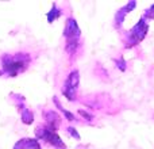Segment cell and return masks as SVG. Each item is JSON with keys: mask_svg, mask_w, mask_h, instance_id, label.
<instances>
[{"mask_svg": "<svg viewBox=\"0 0 154 149\" xmlns=\"http://www.w3.org/2000/svg\"><path fill=\"white\" fill-rule=\"evenodd\" d=\"M0 62H2L0 74H4L7 77H16L30 67L31 56L26 52L4 53L0 57Z\"/></svg>", "mask_w": 154, "mask_h": 149, "instance_id": "obj_1", "label": "cell"}, {"mask_svg": "<svg viewBox=\"0 0 154 149\" xmlns=\"http://www.w3.org/2000/svg\"><path fill=\"white\" fill-rule=\"evenodd\" d=\"M62 35L65 38V52L69 54L70 59H73L81 45V29L73 16L66 19Z\"/></svg>", "mask_w": 154, "mask_h": 149, "instance_id": "obj_2", "label": "cell"}, {"mask_svg": "<svg viewBox=\"0 0 154 149\" xmlns=\"http://www.w3.org/2000/svg\"><path fill=\"white\" fill-rule=\"evenodd\" d=\"M149 33V22L145 18H141L127 33L125 37V48L126 49H134L138 46L142 41L146 38Z\"/></svg>", "mask_w": 154, "mask_h": 149, "instance_id": "obj_3", "label": "cell"}, {"mask_svg": "<svg viewBox=\"0 0 154 149\" xmlns=\"http://www.w3.org/2000/svg\"><path fill=\"white\" fill-rule=\"evenodd\" d=\"M35 137H37V140L48 142V144L51 145L54 149H68L65 142L62 141V138L58 136V133L51 130V129L46 125L37 126V129H35Z\"/></svg>", "mask_w": 154, "mask_h": 149, "instance_id": "obj_4", "label": "cell"}, {"mask_svg": "<svg viewBox=\"0 0 154 149\" xmlns=\"http://www.w3.org/2000/svg\"><path fill=\"white\" fill-rule=\"evenodd\" d=\"M80 85V72L77 69L70 71L62 85V95L69 102H75L77 98V91Z\"/></svg>", "mask_w": 154, "mask_h": 149, "instance_id": "obj_5", "label": "cell"}, {"mask_svg": "<svg viewBox=\"0 0 154 149\" xmlns=\"http://www.w3.org/2000/svg\"><path fill=\"white\" fill-rule=\"evenodd\" d=\"M14 98V103L18 107L19 113H20V121L24 125H31L34 122V113L26 106V100H24V96L20 94H11Z\"/></svg>", "mask_w": 154, "mask_h": 149, "instance_id": "obj_6", "label": "cell"}, {"mask_svg": "<svg viewBox=\"0 0 154 149\" xmlns=\"http://www.w3.org/2000/svg\"><path fill=\"white\" fill-rule=\"evenodd\" d=\"M135 7H137V2L135 0H131V2L126 3L123 7H120L119 10L115 12V16H114V27L115 29L119 30L120 27L123 26V23H125V21H126V16H127L131 11H134Z\"/></svg>", "mask_w": 154, "mask_h": 149, "instance_id": "obj_7", "label": "cell"}, {"mask_svg": "<svg viewBox=\"0 0 154 149\" xmlns=\"http://www.w3.org/2000/svg\"><path fill=\"white\" fill-rule=\"evenodd\" d=\"M43 117H45V121H46V123H45L46 126H49L54 132L58 130L60 126H61L62 119L56 110H48V111H45L43 113Z\"/></svg>", "mask_w": 154, "mask_h": 149, "instance_id": "obj_8", "label": "cell"}, {"mask_svg": "<svg viewBox=\"0 0 154 149\" xmlns=\"http://www.w3.org/2000/svg\"><path fill=\"white\" fill-rule=\"evenodd\" d=\"M12 149H42L39 144V140L31 138V137H24L20 138L14 144Z\"/></svg>", "mask_w": 154, "mask_h": 149, "instance_id": "obj_9", "label": "cell"}, {"mask_svg": "<svg viewBox=\"0 0 154 149\" xmlns=\"http://www.w3.org/2000/svg\"><path fill=\"white\" fill-rule=\"evenodd\" d=\"M61 16H62V10L57 5V3H53L50 11H48V14H46V19H48V22L49 23H53V22H56L57 19H60Z\"/></svg>", "mask_w": 154, "mask_h": 149, "instance_id": "obj_10", "label": "cell"}, {"mask_svg": "<svg viewBox=\"0 0 154 149\" xmlns=\"http://www.w3.org/2000/svg\"><path fill=\"white\" fill-rule=\"evenodd\" d=\"M53 103L56 104V107L60 110V111L64 114V117H65V119H68L69 122H76L77 121V118H76V115L73 114V113H70V111H68L66 109H65L64 106H62L61 103H60V100H58V98L57 96H53Z\"/></svg>", "mask_w": 154, "mask_h": 149, "instance_id": "obj_11", "label": "cell"}, {"mask_svg": "<svg viewBox=\"0 0 154 149\" xmlns=\"http://www.w3.org/2000/svg\"><path fill=\"white\" fill-rule=\"evenodd\" d=\"M114 62L116 64V68L120 72H125L127 69V64H126V60L123 59V56H119L118 59H114Z\"/></svg>", "mask_w": 154, "mask_h": 149, "instance_id": "obj_12", "label": "cell"}, {"mask_svg": "<svg viewBox=\"0 0 154 149\" xmlns=\"http://www.w3.org/2000/svg\"><path fill=\"white\" fill-rule=\"evenodd\" d=\"M142 18H145L147 22H149V21H153V19H154V3H153L152 5H150L149 8H147L146 11H145L143 15H142Z\"/></svg>", "mask_w": 154, "mask_h": 149, "instance_id": "obj_13", "label": "cell"}, {"mask_svg": "<svg viewBox=\"0 0 154 149\" xmlns=\"http://www.w3.org/2000/svg\"><path fill=\"white\" fill-rule=\"evenodd\" d=\"M77 113H79V114L81 115V117L84 118L85 121H88V122H91V121H93V115L91 114V113L85 111V110H81V109H80V110H79V111H77Z\"/></svg>", "mask_w": 154, "mask_h": 149, "instance_id": "obj_14", "label": "cell"}, {"mask_svg": "<svg viewBox=\"0 0 154 149\" xmlns=\"http://www.w3.org/2000/svg\"><path fill=\"white\" fill-rule=\"evenodd\" d=\"M66 132H68V134H69L70 137H73V138H76V140H80V138H81V137H80V134H79V132H77L75 128H72V126H68V128H66Z\"/></svg>", "mask_w": 154, "mask_h": 149, "instance_id": "obj_15", "label": "cell"}]
</instances>
